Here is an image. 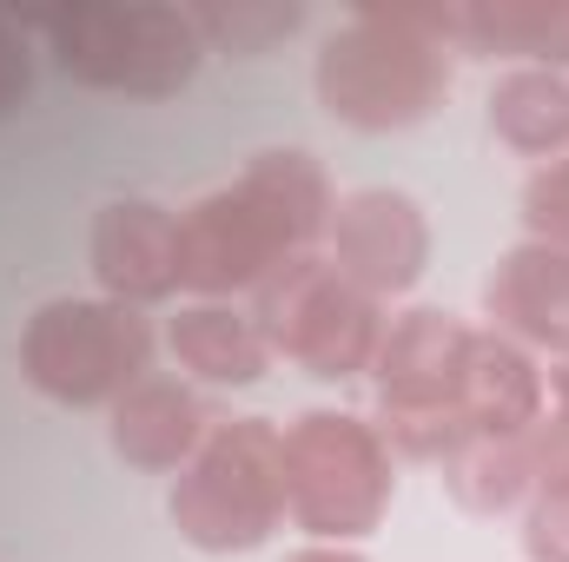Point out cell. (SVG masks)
I'll return each mask as SVG.
<instances>
[{
	"mask_svg": "<svg viewBox=\"0 0 569 562\" xmlns=\"http://www.w3.org/2000/svg\"><path fill=\"white\" fill-rule=\"evenodd\" d=\"M325 232H331L338 272L358 284L365 298L411 291L430 259V225H425V212H418V199H405L391 185H365V192L338 199Z\"/></svg>",
	"mask_w": 569,
	"mask_h": 562,
	"instance_id": "8",
	"label": "cell"
},
{
	"mask_svg": "<svg viewBox=\"0 0 569 562\" xmlns=\"http://www.w3.org/2000/svg\"><path fill=\"white\" fill-rule=\"evenodd\" d=\"M284 483H279V430L266 418L219 423L199 456L186 463L172 490V523L199 550H252L279 530Z\"/></svg>",
	"mask_w": 569,
	"mask_h": 562,
	"instance_id": "6",
	"label": "cell"
},
{
	"mask_svg": "<svg viewBox=\"0 0 569 562\" xmlns=\"http://www.w3.org/2000/svg\"><path fill=\"white\" fill-rule=\"evenodd\" d=\"M325 225H331L325 172L305 152H259L239 185L206 192L179 219V265H186V284L226 298L305 259V245Z\"/></svg>",
	"mask_w": 569,
	"mask_h": 562,
	"instance_id": "1",
	"label": "cell"
},
{
	"mask_svg": "<svg viewBox=\"0 0 569 562\" xmlns=\"http://www.w3.org/2000/svg\"><path fill=\"white\" fill-rule=\"evenodd\" d=\"M463 40V7H365L318 53V100L345 127H418L450 87L443 47Z\"/></svg>",
	"mask_w": 569,
	"mask_h": 562,
	"instance_id": "2",
	"label": "cell"
},
{
	"mask_svg": "<svg viewBox=\"0 0 569 562\" xmlns=\"http://www.w3.org/2000/svg\"><path fill=\"white\" fill-rule=\"evenodd\" d=\"M490 127L517 152H557L569 145V80L550 67H517L490 87Z\"/></svg>",
	"mask_w": 569,
	"mask_h": 562,
	"instance_id": "14",
	"label": "cell"
},
{
	"mask_svg": "<svg viewBox=\"0 0 569 562\" xmlns=\"http://www.w3.org/2000/svg\"><path fill=\"white\" fill-rule=\"evenodd\" d=\"M537 483V450L530 430L523 436H470L463 450H450V490L463 510H510L523 490Z\"/></svg>",
	"mask_w": 569,
	"mask_h": 562,
	"instance_id": "15",
	"label": "cell"
},
{
	"mask_svg": "<svg viewBox=\"0 0 569 562\" xmlns=\"http://www.w3.org/2000/svg\"><path fill=\"white\" fill-rule=\"evenodd\" d=\"M291 562H365V556H345V550H305V556H291Z\"/></svg>",
	"mask_w": 569,
	"mask_h": 562,
	"instance_id": "21",
	"label": "cell"
},
{
	"mask_svg": "<svg viewBox=\"0 0 569 562\" xmlns=\"http://www.w3.org/2000/svg\"><path fill=\"white\" fill-rule=\"evenodd\" d=\"M259 331L272 351L298 358L311 378H345L365 358H378L371 298L325 259H291L259 284Z\"/></svg>",
	"mask_w": 569,
	"mask_h": 562,
	"instance_id": "7",
	"label": "cell"
},
{
	"mask_svg": "<svg viewBox=\"0 0 569 562\" xmlns=\"http://www.w3.org/2000/svg\"><path fill=\"white\" fill-rule=\"evenodd\" d=\"M463 423L470 436H523L543 418V378L510 338H470L463 358Z\"/></svg>",
	"mask_w": 569,
	"mask_h": 562,
	"instance_id": "12",
	"label": "cell"
},
{
	"mask_svg": "<svg viewBox=\"0 0 569 562\" xmlns=\"http://www.w3.org/2000/svg\"><path fill=\"white\" fill-rule=\"evenodd\" d=\"M93 272L107 284V298L120 304H152V298H172L186 284L179 265V219L146 205V199H120L93 219Z\"/></svg>",
	"mask_w": 569,
	"mask_h": 562,
	"instance_id": "9",
	"label": "cell"
},
{
	"mask_svg": "<svg viewBox=\"0 0 569 562\" xmlns=\"http://www.w3.org/2000/svg\"><path fill=\"white\" fill-rule=\"evenodd\" d=\"M284 516L311 536H371L391 503V456L378 430L338 411H311L279 430Z\"/></svg>",
	"mask_w": 569,
	"mask_h": 562,
	"instance_id": "5",
	"label": "cell"
},
{
	"mask_svg": "<svg viewBox=\"0 0 569 562\" xmlns=\"http://www.w3.org/2000/svg\"><path fill=\"white\" fill-rule=\"evenodd\" d=\"M206 411L186 384L172 378H140L120 404H113V450L133 463V470H179L199 456L206 443Z\"/></svg>",
	"mask_w": 569,
	"mask_h": 562,
	"instance_id": "10",
	"label": "cell"
},
{
	"mask_svg": "<svg viewBox=\"0 0 569 562\" xmlns=\"http://www.w3.org/2000/svg\"><path fill=\"white\" fill-rule=\"evenodd\" d=\"M166 344L206 384H259L266 358H272L259 318H239L232 304H186V311H172Z\"/></svg>",
	"mask_w": 569,
	"mask_h": 562,
	"instance_id": "13",
	"label": "cell"
},
{
	"mask_svg": "<svg viewBox=\"0 0 569 562\" xmlns=\"http://www.w3.org/2000/svg\"><path fill=\"white\" fill-rule=\"evenodd\" d=\"M530 225H537V239L543 245H569V159H557L550 172H537L530 179Z\"/></svg>",
	"mask_w": 569,
	"mask_h": 562,
	"instance_id": "19",
	"label": "cell"
},
{
	"mask_svg": "<svg viewBox=\"0 0 569 562\" xmlns=\"http://www.w3.org/2000/svg\"><path fill=\"white\" fill-rule=\"evenodd\" d=\"M33 87V53H27V27L13 13H0V113H13Z\"/></svg>",
	"mask_w": 569,
	"mask_h": 562,
	"instance_id": "20",
	"label": "cell"
},
{
	"mask_svg": "<svg viewBox=\"0 0 569 562\" xmlns=\"http://www.w3.org/2000/svg\"><path fill=\"white\" fill-rule=\"evenodd\" d=\"M490 318L530 344L569 351V245H523L490 272Z\"/></svg>",
	"mask_w": 569,
	"mask_h": 562,
	"instance_id": "11",
	"label": "cell"
},
{
	"mask_svg": "<svg viewBox=\"0 0 569 562\" xmlns=\"http://www.w3.org/2000/svg\"><path fill=\"white\" fill-rule=\"evenodd\" d=\"M186 13H192L199 40H212L226 53H259V47H272L279 33H291L305 20L298 7H186Z\"/></svg>",
	"mask_w": 569,
	"mask_h": 562,
	"instance_id": "17",
	"label": "cell"
},
{
	"mask_svg": "<svg viewBox=\"0 0 569 562\" xmlns=\"http://www.w3.org/2000/svg\"><path fill=\"white\" fill-rule=\"evenodd\" d=\"M530 556L537 562H569V476L537 490V510H530Z\"/></svg>",
	"mask_w": 569,
	"mask_h": 562,
	"instance_id": "18",
	"label": "cell"
},
{
	"mask_svg": "<svg viewBox=\"0 0 569 562\" xmlns=\"http://www.w3.org/2000/svg\"><path fill=\"white\" fill-rule=\"evenodd\" d=\"M152 364V324L120 298H53L27 318L20 371L53 404H120Z\"/></svg>",
	"mask_w": 569,
	"mask_h": 562,
	"instance_id": "4",
	"label": "cell"
},
{
	"mask_svg": "<svg viewBox=\"0 0 569 562\" xmlns=\"http://www.w3.org/2000/svg\"><path fill=\"white\" fill-rule=\"evenodd\" d=\"M47 27L60 67L87 87L166 100L199 73V27L186 7H152V0H87V7H47V13H13Z\"/></svg>",
	"mask_w": 569,
	"mask_h": 562,
	"instance_id": "3",
	"label": "cell"
},
{
	"mask_svg": "<svg viewBox=\"0 0 569 562\" xmlns=\"http://www.w3.org/2000/svg\"><path fill=\"white\" fill-rule=\"evenodd\" d=\"M463 47H497L517 60H569V7H463Z\"/></svg>",
	"mask_w": 569,
	"mask_h": 562,
	"instance_id": "16",
	"label": "cell"
}]
</instances>
